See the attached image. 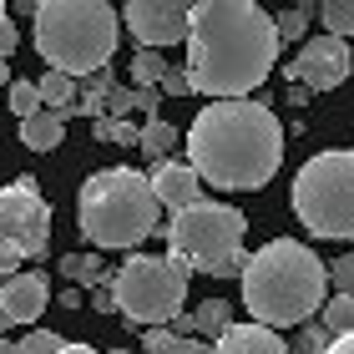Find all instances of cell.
<instances>
[{"label": "cell", "mask_w": 354, "mask_h": 354, "mask_svg": "<svg viewBox=\"0 0 354 354\" xmlns=\"http://www.w3.org/2000/svg\"><path fill=\"white\" fill-rule=\"evenodd\" d=\"M243 233H248V218L228 203H192L183 213H172L167 223V253L177 263L198 268V273H213V279H233L243 273Z\"/></svg>", "instance_id": "8992f818"}, {"label": "cell", "mask_w": 354, "mask_h": 354, "mask_svg": "<svg viewBox=\"0 0 354 354\" xmlns=\"http://www.w3.org/2000/svg\"><path fill=\"white\" fill-rule=\"evenodd\" d=\"M61 137H66V122H61L51 106L21 117V142H26L30 152H51V147H61Z\"/></svg>", "instance_id": "9a60e30c"}, {"label": "cell", "mask_w": 354, "mask_h": 354, "mask_svg": "<svg viewBox=\"0 0 354 354\" xmlns=\"http://www.w3.org/2000/svg\"><path fill=\"white\" fill-rule=\"evenodd\" d=\"M10 329V309H6V279H0V334Z\"/></svg>", "instance_id": "836d02e7"}, {"label": "cell", "mask_w": 354, "mask_h": 354, "mask_svg": "<svg viewBox=\"0 0 354 354\" xmlns=\"http://www.w3.org/2000/svg\"><path fill=\"white\" fill-rule=\"evenodd\" d=\"M10 21V6H6V0H0V26H6Z\"/></svg>", "instance_id": "f35d334b"}, {"label": "cell", "mask_w": 354, "mask_h": 354, "mask_svg": "<svg viewBox=\"0 0 354 354\" xmlns=\"http://www.w3.org/2000/svg\"><path fill=\"white\" fill-rule=\"evenodd\" d=\"M279 26L259 0H198L187 26V82L198 96H248L279 61Z\"/></svg>", "instance_id": "6da1fadb"}, {"label": "cell", "mask_w": 354, "mask_h": 354, "mask_svg": "<svg viewBox=\"0 0 354 354\" xmlns=\"http://www.w3.org/2000/svg\"><path fill=\"white\" fill-rule=\"evenodd\" d=\"M91 309L96 314H117V294H111V283H96L91 288Z\"/></svg>", "instance_id": "4dcf8cb0"}, {"label": "cell", "mask_w": 354, "mask_h": 354, "mask_svg": "<svg viewBox=\"0 0 354 354\" xmlns=\"http://www.w3.org/2000/svg\"><path fill=\"white\" fill-rule=\"evenodd\" d=\"M192 6H198V0H127L122 21L137 36V46H157V51H167V46L187 41Z\"/></svg>", "instance_id": "8fae6325"}, {"label": "cell", "mask_w": 354, "mask_h": 354, "mask_svg": "<svg viewBox=\"0 0 354 354\" xmlns=\"http://www.w3.org/2000/svg\"><path fill=\"white\" fill-rule=\"evenodd\" d=\"M213 354H294L283 339H279V329H268V324H233V329H223L218 334V344Z\"/></svg>", "instance_id": "5bb4252c"}, {"label": "cell", "mask_w": 354, "mask_h": 354, "mask_svg": "<svg viewBox=\"0 0 354 354\" xmlns=\"http://www.w3.org/2000/svg\"><path fill=\"white\" fill-rule=\"evenodd\" d=\"M0 354H15V344H6V339H0Z\"/></svg>", "instance_id": "ab89813d"}, {"label": "cell", "mask_w": 354, "mask_h": 354, "mask_svg": "<svg viewBox=\"0 0 354 354\" xmlns=\"http://www.w3.org/2000/svg\"><path fill=\"white\" fill-rule=\"evenodd\" d=\"M36 86H41V102L51 106V111H61V106H71V102H76V76H71V71H61V66H51Z\"/></svg>", "instance_id": "d6986e66"}, {"label": "cell", "mask_w": 354, "mask_h": 354, "mask_svg": "<svg viewBox=\"0 0 354 354\" xmlns=\"http://www.w3.org/2000/svg\"><path fill=\"white\" fill-rule=\"evenodd\" d=\"M324 329L329 334H349L354 329V294H334V299H324Z\"/></svg>", "instance_id": "d4e9b609"}, {"label": "cell", "mask_w": 354, "mask_h": 354, "mask_svg": "<svg viewBox=\"0 0 354 354\" xmlns=\"http://www.w3.org/2000/svg\"><path fill=\"white\" fill-rule=\"evenodd\" d=\"M111 91H117V82H111V71H91V82L76 91V106H82V117H102L106 102H111Z\"/></svg>", "instance_id": "ac0fdd59"}, {"label": "cell", "mask_w": 354, "mask_h": 354, "mask_svg": "<svg viewBox=\"0 0 354 354\" xmlns=\"http://www.w3.org/2000/svg\"><path fill=\"white\" fill-rule=\"evenodd\" d=\"M152 192H157V203H162V207L183 213V207L203 203V177H198L192 162H167V157H162V162L152 167Z\"/></svg>", "instance_id": "7c38bea8"}, {"label": "cell", "mask_w": 354, "mask_h": 354, "mask_svg": "<svg viewBox=\"0 0 354 354\" xmlns=\"http://www.w3.org/2000/svg\"><path fill=\"white\" fill-rule=\"evenodd\" d=\"M41 86L36 82H10V111L15 117H30V111H41Z\"/></svg>", "instance_id": "484cf974"}, {"label": "cell", "mask_w": 354, "mask_h": 354, "mask_svg": "<svg viewBox=\"0 0 354 354\" xmlns=\"http://www.w3.org/2000/svg\"><path fill=\"white\" fill-rule=\"evenodd\" d=\"M41 0H10V10H21V15H36Z\"/></svg>", "instance_id": "d590c367"}, {"label": "cell", "mask_w": 354, "mask_h": 354, "mask_svg": "<svg viewBox=\"0 0 354 354\" xmlns=\"http://www.w3.org/2000/svg\"><path fill=\"white\" fill-rule=\"evenodd\" d=\"M157 86H162L167 96H187V91H192V82H187V66H167Z\"/></svg>", "instance_id": "f546056e"}, {"label": "cell", "mask_w": 354, "mask_h": 354, "mask_svg": "<svg viewBox=\"0 0 354 354\" xmlns=\"http://www.w3.org/2000/svg\"><path fill=\"white\" fill-rule=\"evenodd\" d=\"M30 26L41 61L71 76L102 71L117 51V10L106 0H41Z\"/></svg>", "instance_id": "5b68a950"}, {"label": "cell", "mask_w": 354, "mask_h": 354, "mask_svg": "<svg viewBox=\"0 0 354 354\" xmlns=\"http://www.w3.org/2000/svg\"><path fill=\"white\" fill-rule=\"evenodd\" d=\"M61 273H66L71 283H82V288H96V283H106V273H102V259H96V253H66V259H61Z\"/></svg>", "instance_id": "ffe728a7"}, {"label": "cell", "mask_w": 354, "mask_h": 354, "mask_svg": "<svg viewBox=\"0 0 354 354\" xmlns=\"http://www.w3.org/2000/svg\"><path fill=\"white\" fill-rule=\"evenodd\" d=\"M162 71H167V61H162L157 46H142V51L132 56V82L137 86H157V82H162Z\"/></svg>", "instance_id": "cb8c5ba5"}, {"label": "cell", "mask_w": 354, "mask_h": 354, "mask_svg": "<svg viewBox=\"0 0 354 354\" xmlns=\"http://www.w3.org/2000/svg\"><path fill=\"white\" fill-rule=\"evenodd\" d=\"M319 10V0H299V6H288L273 15V26H279V41H304V26H309V15Z\"/></svg>", "instance_id": "7402d4cb"}, {"label": "cell", "mask_w": 354, "mask_h": 354, "mask_svg": "<svg viewBox=\"0 0 354 354\" xmlns=\"http://www.w3.org/2000/svg\"><path fill=\"white\" fill-rule=\"evenodd\" d=\"M243 309L268 329H299L329 299V263L299 238H273L243 263Z\"/></svg>", "instance_id": "3957f363"}, {"label": "cell", "mask_w": 354, "mask_h": 354, "mask_svg": "<svg viewBox=\"0 0 354 354\" xmlns=\"http://www.w3.org/2000/svg\"><path fill=\"white\" fill-rule=\"evenodd\" d=\"M319 354H354V329H349V334H334V339L319 349Z\"/></svg>", "instance_id": "1f68e13d"}, {"label": "cell", "mask_w": 354, "mask_h": 354, "mask_svg": "<svg viewBox=\"0 0 354 354\" xmlns=\"http://www.w3.org/2000/svg\"><path fill=\"white\" fill-rule=\"evenodd\" d=\"M329 283H334V294H354V253H344L339 263H329Z\"/></svg>", "instance_id": "83f0119b"}, {"label": "cell", "mask_w": 354, "mask_h": 354, "mask_svg": "<svg viewBox=\"0 0 354 354\" xmlns=\"http://www.w3.org/2000/svg\"><path fill=\"white\" fill-rule=\"evenodd\" d=\"M0 86H10V56H0Z\"/></svg>", "instance_id": "74e56055"}, {"label": "cell", "mask_w": 354, "mask_h": 354, "mask_svg": "<svg viewBox=\"0 0 354 354\" xmlns=\"http://www.w3.org/2000/svg\"><path fill=\"white\" fill-rule=\"evenodd\" d=\"M61 334H51V329H36V334H26L21 344H15V354H61Z\"/></svg>", "instance_id": "4316f807"}, {"label": "cell", "mask_w": 354, "mask_h": 354, "mask_svg": "<svg viewBox=\"0 0 354 354\" xmlns=\"http://www.w3.org/2000/svg\"><path fill=\"white\" fill-rule=\"evenodd\" d=\"M299 329H304V334H299V349H304V354H319V349H324V344L334 339L329 329H319V324H309V319H304Z\"/></svg>", "instance_id": "f1b7e54d"}, {"label": "cell", "mask_w": 354, "mask_h": 354, "mask_svg": "<svg viewBox=\"0 0 354 354\" xmlns=\"http://www.w3.org/2000/svg\"><path fill=\"white\" fill-rule=\"evenodd\" d=\"M177 147V127L162 122V117H147L142 122V142H137V152H147L152 162H162V157Z\"/></svg>", "instance_id": "e0dca14e"}, {"label": "cell", "mask_w": 354, "mask_h": 354, "mask_svg": "<svg viewBox=\"0 0 354 354\" xmlns=\"http://www.w3.org/2000/svg\"><path fill=\"white\" fill-rule=\"evenodd\" d=\"M283 71H288V82H299L309 91H334V86H344L349 71H354L349 41L344 36H329V30H324V36H309Z\"/></svg>", "instance_id": "30bf717a"}, {"label": "cell", "mask_w": 354, "mask_h": 354, "mask_svg": "<svg viewBox=\"0 0 354 354\" xmlns=\"http://www.w3.org/2000/svg\"><path fill=\"white\" fill-rule=\"evenodd\" d=\"M187 162L207 187L253 192L283 162V127L263 102L248 96H218L187 127Z\"/></svg>", "instance_id": "7a4b0ae2"}, {"label": "cell", "mask_w": 354, "mask_h": 354, "mask_svg": "<svg viewBox=\"0 0 354 354\" xmlns=\"http://www.w3.org/2000/svg\"><path fill=\"white\" fill-rule=\"evenodd\" d=\"M61 354H96L91 344H61Z\"/></svg>", "instance_id": "8d00e7d4"}, {"label": "cell", "mask_w": 354, "mask_h": 354, "mask_svg": "<svg viewBox=\"0 0 354 354\" xmlns=\"http://www.w3.org/2000/svg\"><path fill=\"white\" fill-rule=\"evenodd\" d=\"M192 324H198V334L218 339L223 329H233V309H228L223 299H207V304H198V309H192Z\"/></svg>", "instance_id": "44dd1931"}, {"label": "cell", "mask_w": 354, "mask_h": 354, "mask_svg": "<svg viewBox=\"0 0 354 354\" xmlns=\"http://www.w3.org/2000/svg\"><path fill=\"white\" fill-rule=\"evenodd\" d=\"M319 21L329 36H354V0H319Z\"/></svg>", "instance_id": "603a6c76"}, {"label": "cell", "mask_w": 354, "mask_h": 354, "mask_svg": "<svg viewBox=\"0 0 354 354\" xmlns=\"http://www.w3.org/2000/svg\"><path fill=\"white\" fill-rule=\"evenodd\" d=\"M157 203L152 177H142L137 167H106L91 172L76 198V223L91 238V248H137L142 238L157 233Z\"/></svg>", "instance_id": "277c9868"}, {"label": "cell", "mask_w": 354, "mask_h": 354, "mask_svg": "<svg viewBox=\"0 0 354 354\" xmlns=\"http://www.w3.org/2000/svg\"><path fill=\"white\" fill-rule=\"evenodd\" d=\"M46 304H51V283H46V273H10V279H6L10 324H36Z\"/></svg>", "instance_id": "4fadbf2b"}, {"label": "cell", "mask_w": 354, "mask_h": 354, "mask_svg": "<svg viewBox=\"0 0 354 354\" xmlns=\"http://www.w3.org/2000/svg\"><path fill=\"white\" fill-rule=\"evenodd\" d=\"M187 263L152 259V253H132L117 273H111V294H117V309L132 319V324H172L187 304Z\"/></svg>", "instance_id": "ba28073f"}, {"label": "cell", "mask_w": 354, "mask_h": 354, "mask_svg": "<svg viewBox=\"0 0 354 354\" xmlns=\"http://www.w3.org/2000/svg\"><path fill=\"white\" fill-rule=\"evenodd\" d=\"M51 243V203L41 198L36 177H15L0 187V279L21 273L26 259H41Z\"/></svg>", "instance_id": "9c48e42d"}, {"label": "cell", "mask_w": 354, "mask_h": 354, "mask_svg": "<svg viewBox=\"0 0 354 354\" xmlns=\"http://www.w3.org/2000/svg\"><path fill=\"white\" fill-rule=\"evenodd\" d=\"M294 213L314 238H354V152H319L299 167Z\"/></svg>", "instance_id": "52a82bcc"}, {"label": "cell", "mask_w": 354, "mask_h": 354, "mask_svg": "<svg viewBox=\"0 0 354 354\" xmlns=\"http://www.w3.org/2000/svg\"><path fill=\"white\" fill-rule=\"evenodd\" d=\"M61 309H82V288H66V294H61Z\"/></svg>", "instance_id": "e575fe53"}, {"label": "cell", "mask_w": 354, "mask_h": 354, "mask_svg": "<svg viewBox=\"0 0 354 354\" xmlns=\"http://www.w3.org/2000/svg\"><path fill=\"white\" fill-rule=\"evenodd\" d=\"M142 354H213V349H203L198 334H177L167 324H147V334H142Z\"/></svg>", "instance_id": "2e32d148"}, {"label": "cell", "mask_w": 354, "mask_h": 354, "mask_svg": "<svg viewBox=\"0 0 354 354\" xmlns=\"http://www.w3.org/2000/svg\"><path fill=\"white\" fill-rule=\"evenodd\" d=\"M15 46H21V30H15V26L6 21V26H0V56H10Z\"/></svg>", "instance_id": "d6a6232c"}]
</instances>
